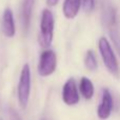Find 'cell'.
<instances>
[{"label": "cell", "instance_id": "obj_11", "mask_svg": "<svg viewBox=\"0 0 120 120\" xmlns=\"http://www.w3.org/2000/svg\"><path fill=\"white\" fill-rule=\"evenodd\" d=\"M84 64L87 70L90 71H95L97 68V59H96V56L93 51L90 50L86 52L84 58Z\"/></svg>", "mask_w": 120, "mask_h": 120}, {"label": "cell", "instance_id": "obj_7", "mask_svg": "<svg viewBox=\"0 0 120 120\" xmlns=\"http://www.w3.org/2000/svg\"><path fill=\"white\" fill-rule=\"evenodd\" d=\"M1 30L5 37L12 38L15 36L16 26H15L14 21V14H13V11L10 8H6L3 12V15H2Z\"/></svg>", "mask_w": 120, "mask_h": 120}, {"label": "cell", "instance_id": "obj_13", "mask_svg": "<svg viewBox=\"0 0 120 120\" xmlns=\"http://www.w3.org/2000/svg\"><path fill=\"white\" fill-rule=\"evenodd\" d=\"M11 120H21L20 117H19V115L17 114L15 111H12L11 112Z\"/></svg>", "mask_w": 120, "mask_h": 120}, {"label": "cell", "instance_id": "obj_9", "mask_svg": "<svg viewBox=\"0 0 120 120\" xmlns=\"http://www.w3.org/2000/svg\"><path fill=\"white\" fill-rule=\"evenodd\" d=\"M81 5H82V0H64L62 6L64 17L68 19L75 18L79 13Z\"/></svg>", "mask_w": 120, "mask_h": 120}, {"label": "cell", "instance_id": "obj_6", "mask_svg": "<svg viewBox=\"0 0 120 120\" xmlns=\"http://www.w3.org/2000/svg\"><path fill=\"white\" fill-rule=\"evenodd\" d=\"M113 108H114V101L111 92L108 89H104L102 91L101 101L97 109V115L101 120H106L112 114Z\"/></svg>", "mask_w": 120, "mask_h": 120}, {"label": "cell", "instance_id": "obj_4", "mask_svg": "<svg viewBox=\"0 0 120 120\" xmlns=\"http://www.w3.org/2000/svg\"><path fill=\"white\" fill-rule=\"evenodd\" d=\"M57 66V56L54 51L44 50L38 62V74L41 77L51 76Z\"/></svg>", "mask_w": 120, "mask_h": 120}, {"label": "cell", "instance_id": "obj_14", "mask_svg": "<svg viewBox=\"0 0 120 120\" xmlns=\"http://www.w3.org/2000/svg\"><path fill=\"white\" fill-rule=\"evenodd\" d=\"M59 0H46V3L50 6H55L57 3H58Z\"/></svg>", "mask_w": 120, "mask_h": 120}, {"label": "cell", "instance_id": "obj_8", "mask_svg": "<svg viewBox=\"0 0 120 120\" xmlns=\"http://www.w3.org/2000/svg\"><path fill=\"white\" fill-rule=\"evenodd\" d=\"M35 0H22L20 8V20L24 33H27L31 24L32 13H33Z\"/></svg>", "mask_w": 120, "mask_h": 120}, {"label": "cell", "instance_id": "obj_10", "mask_svg": "<svg viewBox=\"0 0 120 120\" xmlns=\"http://www.w3.org/2000/svg\"><path fill=\"white\" fill-rule=\"evenodd\" d=\"M79 91H80L81 95L83 96L84 99L86 100L92 99V97L94 96L93 82L86 77H82L80 79V82H79Z\"/></svg>", "mask_w": 120, "mask_h": 120}, {"label": "cell", "instance_id": "obj_2", "mask_svg": "<svg viewBox=\"0 0 120 120\" xmlns=\"http://www.w3.org/2000/svg\"><path fill=\"white\" fill-rule=\"evenodd\" d=\"M98 48H99L100 55H101L102 61H103L105 68H108V71L113 76H115L116 78H119V64L109 40L104 37H101L99 39V42H98Z\"/></svg>", "mask_w": 120, "mask_h": 120}, {"label": "cell", "instance_id": "obj_1", "mask_svg": "<svg viewBox=\"0 0 120 120\" xmlns=\"http://www.w3.org/2000/svg\"><path fill=\"white\" fill-rule=\"evenodd\" d=\"M54 26L55 20L53 13L49 8H44L41 14L39 34V43L42 48L48 49L51 46L54 37Z\"/></svg>", "mask_w": 120, "mask_h": 120}, {"label": "cell", "instance_id": "obj_5", "mask_svg": "<svg viewBox=\"0 0 120 120\" xmlns=\"http://www.w3.org/2000/svg\"><path fill=\"white\" fill-rule=\"evenodd\" d=\"M62 100L66 105H75L79 102L78 89H77L76 81L74 78H70L65 81L62 87Z\"/></svg>", "mask_w": 120, "mask_h": 120}, {"label": "cell", "instance_id": "obj_12", "mask_svg": "<svg viewBox=\"0 0 120 120\" xmlns=\"http://www.w3.org/2000/svg\"><path fill=\"white\" fill-rule=\"evenodd\" d=\"M82 8L85 13H91L95 8V0H82Z\"/></svg>", "mask_w": 120, "mask_h": 120}, {"label": "cell", "instance_id": "obj_3", "mask_svg": "<svg viewBox=\"0 0 120 120\" xmlns=\"http://www.w3.org/2000/svg\"><path fill=\"white\" fill-rule=\"evenodd\" d=\"M17 95H18V101L20 106L25 109L29 103L30 95H31V68L27 63H25L21 70Z\"/></svg>", "mask_w": 120, "mask_h": 120}]
</instances>
